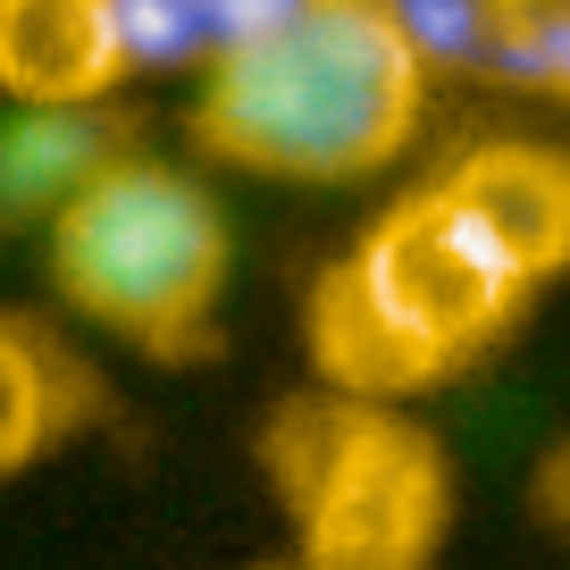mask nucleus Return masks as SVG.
<instances>
[{"mask_svg": "<svg viewBox=\"0 0 570 570\" xmlns=\"http://www.w3.org/2000/svg\"><path fill=\"white\" fill-rule=\"evenodd\" d=\"M537 277L445 177L377 218L311 303V353L336 394H411L462 370L529 311Z\"/></svg>", "mask_w": 570, "mask_h": 570, "instance_id": "obj_2", "label": "nucleus"}, {"mask_svg": "<svg viewBox=\"0 0 570 570\" xmlns=\"http://www.w3.org/2000/svg\"><path fill=\"white\" fill-rule=\"evenodd\" d=\"M428 76H487L503 35V0H386Z\"/></svg>", "mask_w": 570, "mask_h": 570, "instance_id": "obj_10", "label": "nucleus"}, {"mask_svg": "<svg viewBox=\"0 0 570 570\" xmlns=\"http://www.w3.org/2000/svg\"><path fill=\"white\" fill-rule=\"evenodd\" d=\"M118 85L109 0H0V101H109Z\"/></svg>", "mask_w": 570, "mask_h": 570, "instance_id": "obj_6", "label": "nucleus"}, {"mask_svg": "<svg viewBox=\"0 0 570 570\" xmlns=\"http://www.w3.org/2000/svg\"><path fill=\"white\" fill-rule=\"evenodd\" d=\"M303 570H311V562H303Z\"/></svg>", "mask_w": 570, "mask_h": 570, "instance_id": "obj_13", "label": "nucleus"}, {"mask_svg": "<svg viewBox=\"0 0 570 570\" xmlns=\"http://www.w3.org/2000/svg\"><path fill=\"white\" fill-rule=\"evenodd\" d=\"M126 151L109 101H9L0 109V227H51Z\"/></svg>", "mask_w": 570, "mask_h": 570, "instance_id": "obj_5", "label": "nucleus"}, {"mask_svg": "<svg viewBox=\"0 0 570 570\" xmlns=\"http://www.w3.org/2000/svg\"><path fill=\"white\" fill-rule=\"evenodd\" d=\"M445 185L503 235V252H512L537 285H546L553 268H570V160L562 151L487 142V151H470Z\"/></svg>", "mask_w": 570, "mask_h": 570, "instance_id": "obj_7", "label": "nucleus"}, {"mask_svg": "<svg viewBox=\"0 0 570 570\" xmlns=\"http://www.w3.org/2000/svg\"><path fill=\"white\" fill-rule=\"evenodd\" d=\"M285 9L294 0H109L126 76H177V68L210 76L227 51L268 35Z\"/></svg>", "mask_w": 570, "mask_h": 570, "instance_id": "obj_8", "label": "nucleus"}, {"mask_svg": "<svg viewBox=\"0 0 570 570\" xmlns=\"http://www.w3.org/2000/svg\"><path fill=\"white\" fill-rule=\"evenodd\" d=\"M76 403H85L76 361L59 353L35 320L0 311V479L35 470L42 453L76 428Z\"/></svg>", "mask_w": 570, "mask_h": 570, "instance_id": "obj_9", "label": "nucleus"}, {"mask_svg": "<svg viewBox=\"0 0 570 570\" xmlns=\"http://www.w3.org/2000/svg\"><path fill=\"white\" fill-rule=\"evenodd\" d=\"M277 487L303 520L311 570H428L445 537V462L420 428L361 394L277 428Z\"/></svg>", "mask_w": 570, "mask_h": 570, "instance_id": "obj_4", "label": "nucleus"}, {"mask_svg": "<svg viewBox=\"0 0 570 570\" xmlns=\"http://www.w3.org/2000/svg\"><path fill=\"white\" fill-rule=\"evenodd\" d=\"M51 252V285L76 320L101 336L135 344V353H194L218 320L235 268V235L218 194L177 160H142L118 151L68 210L42 227Z\"/></svg>", "mask_w": 570, "mask_h": 570, "instance_id": "obj_3", "label": "nucleus"}, {"mask_svg": "<svg viewBox=\"0 0 570 570\" xmlns=\"http://www.w3.org/2000/svg\"><path fill=\"white\" fill-rule=\"evenodd\" d=\"M495 85H520L537 101H570V0H503Z\"/></svg>", "mask_w": 570, "mask_h": 570, "instance_id": "obj_11", "label": "nucleus"}, {"mask_svg": "<svg viewBox=\"0 0 570 570\" xmlns=\"http://www.w3.org/2000/svg\"><path fill=\"white\" fill-rule=\"evenodd\" d=\"M546 512H553V529L570 537V453H562V462L546 470Z\"/></svg>", "mask_w": 570, "mask_h": 570, "instance_id": "obj_12", "label": "nucleus"}, {"mask_svg": "<svg viewBox=\"0 0 570 570\" xmlns=\"http://www.w3.org/2000/svg\"><path fill=\"white\" fill-rule=\"evenodd\" d=\"M428 59L386 0H294L194 92V142L268 185H361L420 135Z\"/></svg>", "mask_w": 570, "mask_h": 570, "instance_id": "obj_1", "label": "nucleus"}]
</instances>
